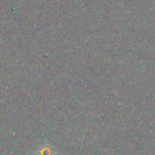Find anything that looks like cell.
Instances as JSON below:
<instances>
[{
	"label": "cell",
	"instance_id": "cell-1",
	"mask_svg": "<svg viewBox=\"0 0 155 155\" xmlns=\"http://www.w3.org/2000/svg\"><path fill=\"white\" fill-rule=\"evenodd\" d=\"M37 155H56V151L53 146L49 143H43L38 147Z\"/></svg>",
	"mask_w": 155,
	"mask_h": 155
}]
</instances>
